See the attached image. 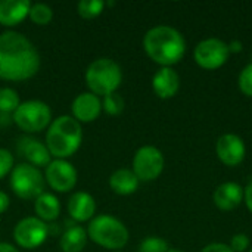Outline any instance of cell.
Instances as JSON below:
<instances>
[{"label": "cell", "mask_w": 252, "mask_h": 252, "mask_svg": "<svg viewBox=\"0 0 252 252\" xmlns=\"http://www.w3.org/2000/svg\"><path fill=\"white\" fill-rule=\"evenodd\" d=\"M40 63V53L27 35L13 30L0 34V80H30L38 72Z\"/></svg>", "instance_id": "1"}, {"label": "cell", "mask_w": 252, "mask_h": 252, "mask_svg": "<svg viewBox=\"0 0 252 252\" xmlns=\"http://www.w3.org/2000/svg\"><path fill=\"white\" fill-rule=\"evenodd\" d=\"M146 55L161 66L179 63L186 52V41L180 31L168 25H157L146 31L143 37Z\"/></svg>", "instance_id": "2"}, {"label": "cell", "mask_w": 252, "mask_h": 252, "mask_svg": "<svg viewBox=\"0 0 252 252\" xmlns=\"http://www.w3.org/2000/svg\"><path fill=\"white\" fill-rule=\"evenodd\" d=\"M83 128L72 115H61L52 120L46 133V146L53 159H68L81 146Z\"/></svg>", "instance_id": "3"}, {"label": "cell", "mask_w": 252, "mask_h": 252, "mask_svg": "<svg viewBox=\"0 0 252 252\" xmlns=\"http://www.w3.org/2000/svg\"><path fill=\"white\" fill-rule=\"evenodd\" d=\"M87 236L92 242L105 250L120 251L127 245L130 233L126 224L117 217L109 214H99L89 221Z\"/></svg>", "instance_id": "4"}, {"label": "cell", "mask_w": 252, "mask_h": 252, "mask_svg": "<svg viewBox=\"0 0 252 252\" xmlns=\"http://www.w3.org/2000/svg\"><path fill=\"white\" fill-rule=\"evenodd\" d=\"M84 78L90 93L99 97H105L120 89L123 81V71L114 59L99 58L87 66Z\"/></svg>", "instance_id": "5"}, {"label": "cell", "mask_w": 252, "mask_h": 252, "mask_svg": "<svg viewBox=\"0 0 252 252\" xmlns=\"http://www.w3.org/2000/svg\"><path fill=\"white\" fill-rule=\"evenodd\" d=\"M9 185L12 192L24 201H34L43 192H46L44 174L40 171V168H35L27 162L13 167L12 173L9 174Z\"/></svg>", "instance_id": "6"}, {"label": "cell", "mask_w": 252, "mask_h": 252, "mask_svg": "<svg viewBox=\"0 0 252 252\" xmlns=\"http://www.w3.org/2000/svg\"><path fill=\"white\" fill-rule=\"evenodd\" d=\"M12 120L24 133H40L50 126L52 111L46 102L31 99L21 102V105L12 114Z\"/></svg>", "instance_id": "7"}, {"label": "cell", "mask_w": 252, "mask_h": 252, "mask_svg": "<svg viewBox=\"0 0 252 252\" xmlns=\"http://www.w3.org/2000/svg\"><path fill=\"white\" fill-rule=\"evenodd\" d=\"M49 236L47 223L41 221L35 216L21 219L13 227V241L19 248L35 250L41 247Z\"/></svg>", "instance_id": "8"}, {"label": "cell", "mask_w": 252, "mask_h": 252, "mask_svg": "<svg viewBox=\"0 0 252 252\" xmlns=\"http://www.w3.org/2000/svg\"><path fill=\"white\" fill-rule=\"evenodd\" d=\"M164 164L162 152L155 146L146 145L139 148L133 157V173L140 182H154L161 176Z\"/></svg>", "instance_id": "9"}, {"label": "cell", "mask_w": 252, "mask_h": 252, "mask_svg": "<svg viewBox=\"0 0 252 252\" xmlns=\"http://www.w3.org/2000/svg\"><path fill=\"white\" fill-rule=\"evenodd\" d=\"M44 180L55 192L68 193L75 188L78 173L68 159H52L50 164L46 167Z\"/></svg>", "instance_id": "10"}, {"label": "cell", "mask_w": 252, "mask_h": 252, "mask_svg": "<svg viewBox=\"0 0 252 252\" xmlns=\"http://www.w3.org/2000/svg\"><path fill=\"white\" fill-rule=\"evenodd\" d=\"M229 46L220 38L211 37L198 43L193 56L195 62L204 69H217L223 66L229 58Z\"/></svg>", "instance_id": "11"}, {"label": "cell", "mask_w": 252, "mask_h": 252, "mask_svg": "<svg viewBox=\"0 0 252 252\" xmlns=\"http://www.w3.org/2000/svg\"><path fill=\"white\" fill-rule=\"evenodd\" d=\"M216 154L224 165L236 167L245 159L247 148L239 136L227 133L219 137L216 143Z\"/></svg>", "instance_id": "12"}, {"label": "cell", "mask_w": 252, "mask_h": 252, "mask_svg": "<svg viewBox=\"0 0 252 252\" xmlns=\"http://www.w3.org/2000/svg\"><path fill=\"white\" fill-rule=\"evenodd\" d=\"M102 112V99L90 92L80 93L71 103L72 118L80 124L93 123L99 118Z\"/></svg>", "instance_id": "13"}, {"label": "cell", "mask_w": 252, "mask_h": 252, "mask_svg": "<svg viewBox=\"0 0 252 252\" xmlns=\"http://www.w3.org/2000/svg\"><path fill=\"white\" fill-rule=\"evenodd\" d=\"M66 210L69 217L75 223H86L90 221L96 214V201L89 192H74L68 199Z\"/></svg>", "instance_id": "14"}, {"label": "cell", "mask_w": 252, "mask_h": 252, "mask_svg": "<svg viewBox=\"0 0 252 252\" xmlns=\"http://www.w3.org/2000/svg\"><path fill=\"white\" fill-rule=\"evenodd\" d=\"M152 89L159 99H171L180 89V77L173 68L162 66L152 78Z\"/></svg>", "instance_id": "15"}, {"label": "cell", "mask_w": 252, "mask_h": 252, "mask_svg": "<svg viewBox=\"0 0 252 252\" xmlns=\"http://www.w3.org/2000/svg\"><path fill=\"white\" fill-rule=\"evenodd\" d=\"M19 152L22 157H25L27 164L35 167V168H46L50 161H52V155L46 146V143L37 140V139H24L21 140L19 145Z\"/></svg>", "instance_id": "16"}, {"label": "cell", "mask_w": 252, "mask_h": 252, "mask_svg": "<svg viewBox=\"0 0 252 252\" xmlns=\"http://www.w3.org/2000/svg\"><path fill=\"white\" fill-rule=\"evenodd\" d=\"M31 1L28 0H0V25L16 27L28 18Z\"/></svg>", "instance_id": "17"}, {"label": "cell", "mask_w": 252, "mask_h": 252, "mask_svg": "<svg viewBox=\"0 0 252 252\" xmlns=\"http://www.w3.org/2000/svg\"><path fill=\"white\" fill-rule=\"evenodd\" d=\"M214 204L221 211H232L238 208L244 199V189L235 182H227L220 185L214 192Z\"/></svg>", "instance_id": "18"}, {"label": "cell", "mask_w": 252, "mask_h": 252, "mask_svg": "<svg viewBox=\"0 0 252 252\" xmlns=\"http://www.w3.org/2000/svg\"><path fill=\"white\" fill-rule=\"evenodd\" d=\"M140 180L130 168H118L109 177V188L114 193L127 196L139 189Z\"/></svg>", "instance_id": "19"}, {"label": "cell", "mask_w": 252, "mask_h": 252, "mask_svg": "<svg viewBox=\"0 0 252 252\" xmlns=\"http://www.w3.org/2000/svg\"><path fill=\"white\" fill-rule=\"evenodd\" d=\"M34 213L35 217L44 223L58 220L61 216V202L58 196L50 192H43L38 198L34 199Z\"/></svg>", "instance_id": "20"}, {"label": "cell", "mask_w": 252, "mask_h": 252, "mask_svg": "<svg viewBox=\"0 0 252 252\" xmlns=\"http://www.w3.org/2000/svg\"><path fill=\"white\" fill-rule=\"evenodd\" d=\"M89 241L87 236V230L83 226H71L68 227L61 239H59V247L62 252H83V250L86 248Z\"/></svg>", "instance_id": "21"}, {"label": "cell", "mask_w": 252, "mask_h": 252, "mask_svg": "<svg viewBox=\"0 0 252 252\" xmlns=\"http://www.w3.org/2000/svg\"><path fill=\"white\" fill-rule=\"evenodd\" d=\"M28 18L35 25H47L53 19V9L46 3H31Z\"/></svg>", "instance_id": "22"}, {"label": "cell", "mask_w": 252, "mask_h": 252, "mask_svg": "<svg viewBox=\"0 0 252 252\" xmlns=\"http://www.w3.org/2000/svg\"><path fill=\"white\" fill-rule=\"evenodd\" d=\"M21 105V99L16 90L12 87H0V112L13 114Z\"/></svg>", "instance_id": "23"}, {"label": "cell", "mask_w": 252, "mask_h": 252, "mask_svg": "<svg viewBox=\"0 0 252 252\" xmlns=\"http://www.w3.org/2000/svg\"><path fill=\"white\" fill-rule=\"evenodd\" d=\"M105 7L106 4L102 0H81L77 4V12L84 19H93L97 18Z\"/></svg>", "instance_id": "24"}, {"label": "cell", "mask_w": 252, "mask_h": 252, "mask_svg": "<svg viewBox=\"0 0 252 252\" xmlns=\"http://www.w3.org/2000/svg\"><path fill=\"white\" fill-rule=\"evenodd\" d=\"M126 108V102H124V97L115 92V93H111L105 97H102V111L111 117H115V115H120Z\"/></svg>", "instance_id": "25"}, {"label": "cell", "mask_w": 252, "mask_h": 252, "mask_svg": "<svg viewBox=\"0 0 252 252\" xmlns=\"http://www.w3.org/2000/svg\"><path fill=\"white\" fill-rule=\"evenodd\" d=\"M170 247L165 239L158 238V236H148L145 238L140 245H139V252H168Z\"/></svg>", "instance_id": "26"}, {"label": "cell", "mask_w": 252, "mask_h": 252, "mask_svg": "<svg viewBox=\"0 0 252 252\" xmlns=\"http://www.w3.org/2000/svg\"><path fill=\"white\" fill-rule=\"evenodd\" d=\"M238 86H239V90L248 96L252 97V63L247 65L241 74H239V78H238Z\"/></svg>", "instance_id": "27"}, {"label": "cell", "mask_w": 252, "mask_h": 252, "mask_svg": "<svg viewBox=\"0 0 252 252\" xmlns=\"http://www.w3.org/2000/svg\"><path fill=\"white\" fill-rule=\"evenodd\" d=\"M13 155L9 149L0 148V180L7 177L13 170Z\"/></svg>", "instance_id": "28"}, {"label": "cell", "mask_w": 252, "mask_h": 252, "mask_svg": "<svg viewBox=\"0 0 252 252\" xmlns=\"http://www.w3.org/2000/svg\"><path fill=\"white\" fill-rule=\"evenodd\" d=\"M250 244H251V241L245 233H238L232 238L229 247L232 248L233 252H244L250 248Z\"/></svg>", "instance_id": "29"}, {"label": "cell", "mask_w": 252, "mask_h": 252, "mask_svg": "<svg viewBox=\"0 0 252 252\" xmlns=\"http://www.w3.org/2000/svg\"><path fill=\"white\" fill-rule=\"evenodd\" d=\"M202 252H233V251H232V248H230L229 245L216 242V244H210V245H207V247L202 250Z\"/></svg>", "instance_id": "30"}, {"label": "cell", "mask_w": 252, "mask_h": 252, "mask_svg": "<svg viewBox=\"0 0 252 252\" xmlns=\"http://www.w3.org/2000/svg\"><path fill=\"white\" fill-rule=\"evenodd\" d=\"M10 207V198L6 192L0 190V214L6 213Z\"/></svg>", "instance_id": "31"}, {"label": "cell", "mask_w": 252, "mask_h": 252, "mask_svg": "<svg viewBox=\"0 0 252 252\" xmlns=\"http://www.w3.org/2000/svg\"><path fill=\"white\" fill-rule=\"evenodd\" d=\"M244 198H245V204H247L248 210L252 213V182L245 188V190H244Z\"/></svg>", "instance_id": "32"}, {"label": "cell", "mask_w": 252, "mask_h": 252, "mask_svg": "<svg viewBox=\"0 0 252 252\" xmlns=\"http://www.w3.org/2000/svg\"><path fill=\"white\" fill-rule=\"evenodd\" d=\"M229 46V52L230 53H239V52H242V41H239V40H233V41H230V44H227Z\"/></svg>", "instance_id": "33"}, {"label": "cell", "mask_w": 252, "mask_h": 252, "mask_svg": "<svg viewBox=\"0 0 252 252\" xmlns=\"http://www.w3.org/2000/svg\"><path fill=\"white\" fill-rule=\"evenodd\" d=\"M0 252H19L18 248L9 242H0Z\"/></svg>", "instance_id": "34"}, {"label": "cell", "mask_w": 252, "mask_h": 252, "mask_svg": "<svg viewBox=\"0 0 252 252\" xmlns=\"http://www.w3.org/2000/svg\"><path fill=\"white\" fill-rule=\"evenodd\" d=\"M168 252H183V251H179V250H170Z\"/></svg>", "instance_id": "35"}, {"label": "cell", "mask_w": 252, "mask_h": 252, "mask_svg": "<svg viewBox=\"0 0 252 252\" xmlns=\"http://www.w3.org/2000/svg\"><path fill=\"white\" fill-rule=\"evenodd\" d=\"M114 252H121V251H114Z\"/></svg>", "instance_id": "36"}, {"label": "cell", "mask_w": 252, "mask_h": 252, "mask_svg": "<svg viewBox=\"0 0 252 252\" xmlns=\"http://www.w3.org/2000/svg\"><path fill=\"white\" fill-rule=\"evenodd\" d=\"M250 252H252V248H251V251H250Z\"/></svg>", "instance_id": "37"}]
</instances>
